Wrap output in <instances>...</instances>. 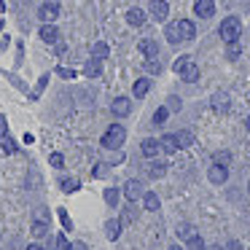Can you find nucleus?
Returning a JSON list of instances; mask_svg holds the SVG:
<instances>
[{"instance_id":"obj_1","label":"nucleus","mask_w":250,"mask_h":250,"mask_svg":"<svg viewBox=\"0 0 250 250\" xmlns=\"http://www.w3.org/2000/svg\"><path fill=\"white\" fill-rule=\"evenodd\" d=\"M172 70L178 73L186 83H196V81H199V67H196V62L191 60V57H180V60H175Z\"/></svg>"},{"instance_id":"obj_2","label":"nucleus","mask_w":250,"mask_h":250,"mask_svg":"<svg viewBox=\"0 0 250 250\" xmlns=\"http://www.w3.org/2000/svg\"><path fill=\"white\" fill-rule=\"evenodd\" d=\"M126 143V129L121 124H110L108 129H105V135H103V148H121Z\"/></svg>"},{"instance_id":"obj_3","label":"nucleus","mask_w":250,"mask_h":250,"mask_svg":"<svg viewBox=\"0 0 250 250\" xmlns=\"http://www.w3.org/2000/svg\"><path fill=\"white\" fill-rule=\"evenodd\" d=\"M218 35H221L226 43H234V41H239V35H242V22H239L237 17H226V19L221 22Z\"/></svg>"},{"instance_id":"obj_4","label":"nucleus","mask_w":250,"mask_h":250,"mask_svg":"<svg viewBox=\"0 0 250 250\" xmlns=\"http://www.w3.org/2000/svg\"><path fill=\"white\" fill-rule=\"evenodd\" d=\"M207 178H210V183L223 186V183H226V178H229V169L223 167V164H215V162H212V167L207 169Z\"/></svg>"},{"instance_id":"obj_5","label":"nucleus","mask_w":250,"mask_h":250,"mask_svg":"<svg viewBox=\"0 0 250 250\" xmlns=\"http://www.w3.org/2000/svg\"><path fill=\"white\" fill-rule=\"evenodd\" d=\"M38 14H41V19H43V22H54V19L60 17V3H57V0H46Z\"/></svg>"},{"instance_id":"obj_6","label":"nucleus","mask_w":250,"mask_h":250,"mask_svg":"<svg viewBox=\"0 0 250 250\" xmlns=\"http://www.w3.org/2000/svg\"><path fill=\"white\" fill-rule=\"evenodd\" d=\"M194 11L199 19H210L215 14V0H196L194 3Z\"/></svg>"},{"instance_id":"obj_7","label":"nucleus","mask_w":250,"mask_h":250,"mask_svg":"<svg viewBox=\"0 0 250 250\" xmlns=\"http://www.w3.org/2000/svg\"><path fill=\"white\" fill-rule=\"evenodd\" d=\"M148 11H151V17L156 19V22H164V19L169 17V6L164 0H153L151 6H148Z\"/></svg>"},{"instance_id":"obj_8","label":"nucleus","mask_w":250,"mask_h":250,"mask_svg":"<svg viewBox=\"0 0 250 250\" xmlns=\"http://www.w3.org/2000/svg\"><path fill=\"white\" fill-rule=\"evenodd\" d=\"M143 194H146V188H143L140 180H126V186H124V196H126V199L135 202V199H140Z\"/></svg>"},{"instance_id":"obj_9","label":"nucleus","mask_w":250,"mask_h":250,"mask_svg":"<svg viewBox=\"0 0 250 250\" xmlns=\"http://www.w3.org/2000/svg\"><path fill=\"white\" fill-rule=\"evenodd\" d=\"M110 110H113V116H119V119H124V116H129L132 110V103L126 97H116L113 105H110Z\"/></svg>"},{"instance_id":"obj_10","label":"nucleus","mask_w":250,"mask_h":250,"mask_svg":"<svg viewBox=\"0 0 250 250\" xmlns=\"http://www.w3.org/2000/svg\"><path fill=\"white\" fill-rule=\"evenodd\" d=\"M57 38H60V30L51 22H46L43 27H41V41H43V43H57Z\"/></svg>"},{"instance_id":"obj_11","label":"nucleus","mask_w":250,"mask_h":250,"mask_svg":"<svg viewBox=\"0 0 250 250\" xmlns=\"http://www.w3.org/2000/svg\"><path fill=\"white\" fill-rule=\"evenodd\" d=\"M140 151H143V156H156L159 151H162V146H159V140H153V137H146V140L140 143Z\"/></svg>"},{"instance_id":"obj_12","label":"nucleus","mask_w":250,"mask_h":250,"mask_svg":"<svg viewBox=\"0 0 250 250\" xmlns=\"http://www.w3.org/2000/svg\"><path fill=\"white\" fill-rule=\"evenodd\" d=\"M100 73H103V60H89L86 65H83V76L86 78H100Z\"/></svg>"},{"instance_id":"obj_13","label":"nucleus","mask_w":250,"mask_h":250,"mask_svg":"<svg viewBox=\"0 0 250 250\" xmlns=\"http://www.w3.org/2000/svg\"><path fill=\"white\" fill-rule=\"evenodd\" d=\"M126 22H129L132 27H143V24H146V11H140V8H129V11H126Z\"/></svg>"},{"instance_id":"obj_14","label":"nucleus","mask_w":250,"mask_h":250,"mask_svg":"<svg viewBox=\"0 0 250 250\" xmlns=\"http://www.w3.org/2000/svg\"><path fill=\"white\" fill-rule=\"evenodd\" d=\"M146 172H148V178H153V180L164 178V175H167V164H164V162H151L146 167Z\"/></svg>"},{"instance_id":"obj_15","label":"nucleus","mask_w":250,"mask_h":250,"mask_svg":"<svg viewBox=\"0 0 250 250\" xmlns=\"http://www.w3.org/2000/svg\"><path fill=\"white\" fill-rule=\"evenodd\" d=\"M178 30H180V38H183V41H191V38L196 35L194 22H188V19H180V22H178Z\"/></svg>"},{"instance_id":"obj_16","label":"nucleus","mask_w":250,"mask_h":250,"mask_svg":"<svg viewBox=\"0 0 250 250\" xmlns=\"http://www.w3.org/2000/svg\"><path fill=\"white\" fill-rule=\"evenodd\" d=\"M140 51L148 57V60H151V57H159V43H156V41H151V38H143L140 41Z\"/></svg>"},{"instance_id":"obj_17","label":"nucleus","mask_w":250,"mask_h":250,"mask_svg":"<svg viewBox=\"0 0 250 250\" xmlns=\"http://www.w3.org/2000/svg\"><path fill=\"white\" fill-rule=\"evenodd\" d=\"M212 108H215L218 113H226V110H229V94L226 92L212 94Z\"/></svg>"},{"instance_id":"obj_18","label":"nucleus","mask_w":250,"mask_h":250,"mask_svg":"<svg viewBox=\"0 0 250 250\" xmlns=\"http://www.w3.org/2000/svg\"><path fill=\"white\" fill-rule=\"evenodd\" d=\"M175 140H178V148H191L194 146V132L180 129V132H175Z\"/></svg>"},{"instance_id":"obj_19","label":"nucleus","mask_w":250,"mask_h":250,"mask_svg":"<svg viewBox=\"0 0 250 250\" xmlns=\"http://www.w3.org/2000/svg\"><path fill=\"white\" fill-rule=\"evenodd\" d=\"M140 199H143V205H146V210H151V212H156V210H159V205H162V202H159V196L153 194V191H146V194H143Z\"/></svg>"},{"instance_id":"obj_20","label":"nucleus","mask_w":250,"mask_h":250,"mask_svg":"<svg viewBox=\"0 0 250 250\" xmlns=\"http://www.w3.org/2000/svg\"><path fill=\"white\" fill-rule=\"evenodd\" d=\"M105 237H108V239H119L121 237V221H116V218H113V221L105 223Z\"/></svg>"},{"instance_id":"obj_21","label":"nucleus","mask_w":250,"mask_h":250,"mask_svg":"<svg viewBox=\"0 0 250 250\" xmlns=\"http://www.w3.org/2000/svg\"><path fill=\"white\" fill-rule=\"evenodd\" d=\"M159 146H162L164 153H175V151H178V140H175V135H164L162 140H159Z\"/></svg>"},{"instance_id":"obj_22","label":"nucleus","mask_w":250,"mask_h":250,"mask_svg":"<svg viewBox=\"0 0 250 250\" xmlns=\"http://www.w3.org/2000/svg\"><path fill=\"white\" fill-rule=\"evenodd\" d=\"M164 35H167L169 43H183V38H180V30H178V22H172L167 30H164Z\"/></svg>"},{"instance_id":"obj_23","label":"nucleus","mask_w":250,"mask_h":250,"mask_svg":"<svg viewBox=\"0 0 250 250\" xmlns=\"http://www.w3.org/2000/svg\"><path fill=\"white\" fill-rule=\"evenodd\" d=\"M108 54H110V49H108V43H103V41L92 46V57H94V60H105Z\"/></svg>"},{"instance_id":"obj_24","label":"nucleus","mask_w":250,"mask_h":250,"mask_svg":"<svg viewBox=\"0 0 250 250\" xmlns=\"http://www.w3.org/2000/svg\"><path fill=\"white\" fill-rule=\"evenodd\" d=\"M148 89H151V81H148V78H140V81H135V89H132V92H135V97H146Z\"/></svg>"},{"instance_id":"obj_25","label":"nucleus","mask_w":250,"mask_h":250,"mask_svg":"<svg viewBox=\"0 0 250 250\" xmlns=\"http://www.w3.org/2000/svg\"><path fill=\"white\" fill-rule=\"evenodd\" d=\"M119 221H121V226H126V223H135V221H137V210H135V207H126V210L121 212Z\"/></svg>"},{"instance_id":"obj_26","label":"nucleus","mask_w":250,"mask_h":250,"mask_svg":"<svg viewBox=\"0 0 250 250\" xmlns=\"http://www.w3.org/2000/svg\"><path fill=\"white\" fill-rule=\"evenodd\" d=\"M46 231H49V221H35L33 223V237H46Z\"/></svg>"},{"instance_id":"obj_27","label":"nucleus","mask_w":250,"mask_h":250,"mask_svg":"<svg viewBox=\"0 0 250 250\" xmlns=\"http://www.w3.org/2000/svg\"><path fill=\"white\" fill-rule=\"evenodd\" d=\"M186 242H188V245H186V250H207V248H205V239L196 237V234H194V237H188Z\"/></svg>"},{"instance_id":"obj_28","label":"nucleus","mask_w":250,"mask_h":250,"mask_svg":"<svg viewBox=\"0 0 250 250\" xmlns=\"http://www.w3.org/2000/svg\"><path fill=\"white\" fill-rule=\"evenodd\" d=\"M167 119H169V108H167V105H164V108H159L156 113H153V124H156V126H162Z\"/></svg>"},{"instance_id":"obj_29","label":"nucleus","mask_w":250,"mask_h":250,"mask_svg":"<svg viewBox=\"0 0 250 250\" xmlns=\"http://www.w3.org/2000/svg\"><path fill=\"white\" fill-rule=\"evenodd\" d=\"M175 231H178V237H180V239H188V237H194V226H191V223H180V226L175 229Z\"/></svg>"},{"instance_id":"obj_30","label":"nucleus","mask_w":250,"mask_h":250,"mask_svg":"<svg viewBox=\"0 0 250 250\" xmlns=\"http://www.w3.org/2000/svg\"><path fill=\"white\" fill-rule=\"evenodd\" d=\"M146 70L151 73V76H159V73H162V62H159L156 57H151V60L146 62Z\"/></svg>"},{"instance_id":"obj_31","label":"nucleus","mask_w":250,"mask_h":250,"mask_svg":"<svg viewBox=\"0 0 250 250\" xmlns=\"http://www.w3.org/2000/svg\"><path fill=\"white\" fill-rule=\"evenodd\" d=\"M212 162H215V164H223V167H226V164L231 162V153H229V151H218V153H212Z\"/></svg>"},{"instance_id":"obj_32","label":"nucleus","mask_w":250,"mask_h":250,"mask_svg":"<svg viewBox=\"0 0 250 250\" xmlns=\"http://www.w3.org/2000/svg\"><path fill=\"white\" fill-rule=\"evenodd\" d=\"M119 188H108V191H105V202H108V205L110 207H116V205H119Z\"/></svg>"},{"instance_id":"obj_33","label":"nucleus","mask_w":250,"mask_h":250,"mask_svg":"<svg viewBox=\"0 0 250 250\" xmlns=\"http://www.w3.org/2000/svg\"><path fill=\"white\" fill-rule=\"evenodd\" d=\"M78 180L76 178H67V180H62V191H65V194H73V191H78Z\"/></svg>"},{"instance_id":"obj_34","label":"nucleus","mask_w":250,"mask_h":250,"mask_svg":"<svg viewBox=\"0 0 250 250\" xmlns=\"http://www.w3.org/2000/svg\"><path fill=\"white\" fill-rule=\"evenodd\" d=\"M239 54H242V49H239L237 41H234V43H229V49H226V57H229V60H239Z\"/></svg>"},{"instance_id":"obj_35","label":"nucleus","mask_w":250,"mask_h":250,"mask_svg":"<svg viewBox=\"0 0 250 250\" xmlns=\"http://www.w3.org/2000/svg\"><path fill=\"white\" fill-rule=\"evenodd\" d=\"M49 164H51V167H57V169L65 167V156H62V153H51V156H49Z\"/></svg>"},{"instance_id":"obj_36","label":"nucleus","mask_w":250,"mask_h":250,"mask_svg":"<svg viewBox=\"0 0 250 250\" xmlns=\"http://www.w3.org/2000/svg\"><path fill=\"white\" fill-rule=\"evenodd\" d=\"M3 151H6V153H14V151H17V143H14L11 137H6V135H3Z\"/></svg>"},{"instance_id":"obj_37","label":"nucleus","mask_w":250,"mask_h":250,"mask_svg":"<svg viewBox=\"0 0 250 250\" xmlns=\"http://www.w3.org/2000/svg\"><path fill=\"white\" fill-rule=\"evenodd\" d=\"M57 248H60V250H70V242H67L65 234H60V237H57Z\"/></svg>"},{"instance_id":"obj_38","label":"nucleus","mask_w":250,"mask_h":250,"mask_svg":"<svg viewBox=\"0 0 250 250\" xmlns=\"http://www.w3.org/2000/svg\"><path fill=\"white\" fill-rule=\"evenodd\" d=\"M60 221L65 223V229H67V231H70V229H73V221H70V215H67L65 210H60Z\"/></svg>"},{"instance_id":"obj_39","label":"nucleus","mask_w":250,"mask_h":250,"mask_svg":"<svg viewBox=\"0 0 250 250\" xmlns=\"http://www.w3.org/2000/svg\"><path fill=\"white\" fill-rule=\"evenodd\" d=\"M180 105H183V103H180V97H169L167 108H169V110H180Z\"/></svg>"},{"instance_id":"obj_40","label":"nucleus","mask_w":250,"mask_h":250,"mask_svg":"<svg viewBox=\"0 0 250 250\" xmlns=\"http://www.w3.org/2000/svg\"><path fill=\"white\" fill-rule=\"evenodd\" d=\"M70 250H89V245H86V242H73Z\"/></svg>"},{"instance_id":"obj_41","label":"nucleus","mask_w":250,"mask_h":250,"mask_svg":"<svg viewBox=\"0 0 250 250\" xmlns=\"http://www.w3.org/2000/svg\"><path fill=\"white\" fill-rule=\"evenodd\" d=\"M6 132H8V124H6V119H3V116H0V137L6 135Z\"/></svg>"},{"instance_id":"obj_42","label":"nucleus","mask_w":250,"mask_h":250,"mask_svg":"<svg viewBox=\"0 0 250 250\" xmlns=\"http://www.w3.org/2000/svg\"><path fill=\"white\" fill-rule=\"evenodd\" d=\"M226 250H242V245H239V242H237V239H231V242H229V245H226Z\"/></svg>"},{"instance_id":"obj_43","label":"nucleus","mask_w":250,"mask_h":250,"mask_svg":"<svg viewBox=\"0 0 250 250\" xmlns=\"http://www.w3.org/2000/svg\"><path fill=\"white\" fill-rule=\"evenodd\" d=\"M105 175V167H94V178H103Z\"/></svg>"},{"instance_id":"obj_44","label":"nucleus","mask_w":250,"mask_h":250,"mask_svg":"<svg viewBox=\"0 0 250 250\" xmlns=\"http://www.w3.org/2000/svg\"><path fill=\"white\" fill-rule=\"evenodd\" d=\"M27 250H43V248H41L38 242H33V245H27Z\"/></svg>"},{"instance_id":"obj_45","label":"nucleus","mask_w":250,"mask_h":250,"mask_svg":"<svg viewBox=\"0 0 250 250\" xmlns=\"http://www.w3.org/2000/svg\"><path fill=\"white\" fill-rule=\"evenodd\" d=\"M169 250H186V248H180V245H169Z\"/></svg>"},{"instance_id":"obj_46","label":"nucleus","mask_w":250,"mask_h":250,"mask_svg":"<svg viewBox=\"0 0 250 250\" xmlns=\"http://www.w3.org/2000/svg\"><path fill=\"white\" fill-rule=\"evenodd\" d=\"M245 126H248V129H250V116H248V121H245Z\"/></svg>"},{"instance_id":"obj_47","label":"nucleus","mask_w":250,"mask_h":250,"mask_svg":"<svg viewBox=\"0 0 250 250\" xmlns=\"http://www.w3.org/2000/svg\"><path fill=\"white\" fill-rule=\"evenodd\" d=\"M3 8H6V6H3V0H0V14H3Z\"/></svg>"},{"instance_id":"obj_48","label":"nucleus","mask_w":250,"mask_h":250,"mask_svg":"<svg viewBox=\"0 0 250 250\" xmlns=\"http://www.w3.org/2000/svg\"><path fill=\"white\" fill-rule=\"evenodd\" d=\"M248 191H250V183H248Z\"/></svg>"},{"instance_id":"obj_49","label":"nucleus","mask_w":250,"mask_h":250,"mask_svg":"<svg viewBox=\"0 0 250 250\" xmlns=\"http://www.w3.org/2000/svg\"><path fill=\"white\" fill-rule=\"evenodd\" d=\"M0 27H3V22H0Z\"/></svg>"},{"instance_id":"obj_50","label":"nucleus","mask_w":250,"mask_h":250,"mask_svg":"<svg viewBox=\"0 0 250 250\" xmlns=\"http://www.w3.org/2000/svg\"><path fill=\"white\" fill-rule=\"evenodd\" d=\"M0 237H3V234H0Z\"/></svg>"}]
</instances>
